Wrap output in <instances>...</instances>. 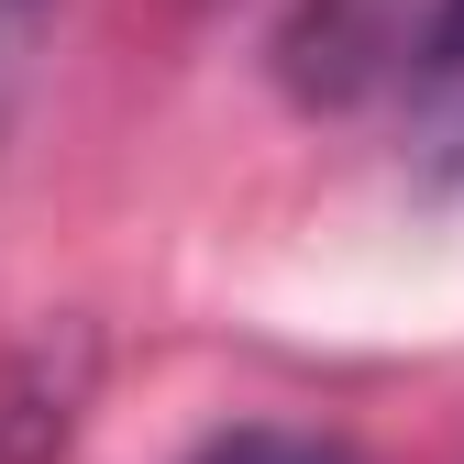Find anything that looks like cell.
I'll list each match as a JSON object with an SVG mask.
<instances>
[{
	"label": "cell",
	"instance_id": "1",
	"mask_svg": "<svg viewBox=\"0 0 464 464\" xmlns=\"http://www.w3.org/2000/svg\"><path fill=\"white\" fill-rule=\"evenodd\" d=\"M442 0H299L276 34V78L310 111H387L398 67L420 55Z\"/></svg>",
	"mask_w": 464,
	"mask_h": 464
},
{
	"label": "cell",
	"instance_id": "2",
	"mask_svg": "<svg viewBox=\"0 0 464 464\" xmlns=\"http://www.w3.org/2000/svg\"><path fill=\"white\" fill-rule=\"evenodd\" d=\"M387 111H398V133H410L420 166L464 178V0H442V12H431V34H420L410 67H398Z\"/></svg>",
	"mask_w": 464,
	"mask_h": 464
},
{
	"label": "cell",
	"instance_id": "3",
	"mask_svg": "<svg viewBox=\"0 0 464 464\" xmlns=\"http://www.w3.org/2000/svg\"><path fill=\"white\" fill-rule=\"evenodd\" d=\"M178 464H365L343 431H310V420H232L210 442H188Z\"/></svg>",
	"mask_w": 464,
	"mask_h": 464
},
{
	"label": "cell",
	"instance_id": "4",
	"mask_svg": "<svg viewBox=\"0 0 464 464\" xmlns=\"http://www.w3.org/2000/svg\"><path fill=\"white\" fill-rule=\"evenodd\" d=\"M55 12H67V0H0V100H12V89L34 78V55H44Z\"/></svg>",
	"mask_w": 464,
	"mask_h": 464
}]
</instances>
